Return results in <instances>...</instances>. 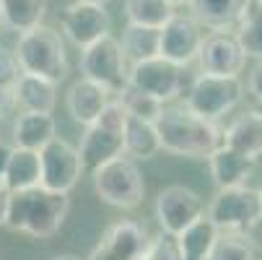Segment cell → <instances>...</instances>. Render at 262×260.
Instances as JSON below:
<instances>
[{
	"label": "cell",
	"instance_id": "6da1fadb",
	"mask_svg": "<svg viewBox=\"0 0 262 260\" xmlns=\"http://www.w3.org/2000/svg\"><path fill=\"white\" fill-rule=\"evenodd\" d=\"M154 125L161 148L179 156L208 159L213 151H218L223 146V130L215 123L192 115L190 109H177V107L164 109Z\"/></svg>",
	"mask_w": 262,
	"mask_h": 260
},
{
	"label": "cell",
	"instance_id": "7a4b0ae2",
	"mask_svg": "<svg viewBox=\"0 0 262 260\" xmlns=\"http://www.w3.org/2000/svg\"><path fill=\"white\" fill-rule=\"evenodd\" d=\"M68 211H70V198L65 193H52L39 185V188L11 195L6 227L45 239L60 232Z\"/></svg>",
	"mask_w": 262,
	"mask_h": 260
},
{
	"label": "cell",
	"instance_id": "3957f363",
	"mask_svg": "<svg viewBox=\"0 0 262 260\" xmlns=\"http://www.w3.org/2000/svg\"><path fill=\"white\" fill-rule=\"evenodd\" d=\"M16 60L21 65V73L29 76H39L45 81L60 84L68 76V55L60 31L52 26H36L18 36L16 45Z\"/></svg>",
	"mask_w": 262,
	"mask_h": 260
},
{
	"label": "cell",
	"instance_id": "277c9868",
	"mask_svg": "<svg viewBox=\"0 0 262 260\" xmlns=\"http://www.w3.org/2000/svg\"><path fill=\"white\" fill-rule=\"evenodd\" d=\"M127 112L120 104V99H109V104L101 109V115L94 125L86 128V135L81 141L78 156L83 169L96 172L101 164L125 156V143H122V130H125Z\"/></svg>",
	"mask_w": 262,
	"mask_h": 260
},
{
	"label": "cell",
	"instance_id": "5b68a950",
	"mask_svg": "<svg viewBox=\"0 0 262 260\" xmlns=\"http://www.w3.org/2000/svg\"><path fill=\"white\" fill-rule=\"evenodd\" d=\"M94 188L104 203L115 206V208H125V211L138 208L145 195L143 174L135 167V162L127 156H117V159L101 164L94 172Z\"/></svg>",
	"mask_w": 262,
	"mask_h": 260
},
{
	"label": "cell",
	"instance_id": "8992f818",
	"mask_svg": "<svg viewBox=\"0 0 262 260\" xmlns=\"http://www.w3.org/2000/svg\"><path fill=\"white\" fill-rule=\"evenodd\" d=\"M208 218L218 232H249L262 221V198L254 188H226L210 201Z\"/></svg>",
	"mask_w": 262,
	"mask_h": 260
},
{
	"label": "cell",
	"instance_id": "52a82bcc",
	"mask_svg": "<svg viewBox=\"0 0 262 260\" xmlns=\"http://www.w3.org/2000/svg\"><path fill=\"white\" fill-rule=\"evenodd\" d=\"M242 96H244L242 78H223V76L200 73L192 81L190 91H187V109L203 120L215 123L218 117L231 112L242 102Z\"/></svg>",
	"mask_w": 262,
	"mask_h": 260
},
{
	"label": "cell",
	"instance_id": "ba28073f",
	"mask_svg": "<svg viewBox=\"0 0 262 260\" xmlns=\"http://www.w3.org/2000/svg\"><path fill=\"white\" fill-rule=\"evenodd\" d=\"M81 70L83 78L99 84L109 94H120L127 86V60L120 50V42L112 34L101 36L99 42L83 50L81 55Z\"/></svg>",
	"mask_w": 262,
	"mask_h": 260
},
{
	"label": "cell",
	"instance_id": "9c48e42d",
	"mask_svg": "<svg viewBox=\"0 0 262 260\" xmlns=\"http://www.w3.org/2000/svg\"><path fill=\"white\" fill-rule=\"evenodd\" d=\"M127 86L151 94L159 102H171L184 89V68L174 65L164 57H151L130 65L127 70Z\"/></svg>",
	"mask_w": 262,
	"mask_h": 260
},
{
	"label": "cell",
	"instance_id": "30bf717a",
	"mask_svg": "<svg viewBox=\"0 0 262 260\" xmlns=\"http://www.w3.org/2000/svg\"><path fill=\"white\" fill-rule=\"evenodd\" d=\"M39 164H42V188L52 193H70L78 185L83 174V164L78 156V148H73L62 138H52L42 151H39Z\"/></svg>",
	"mask_w": 262,
	"mask_h": 260
},
{
	"label": "cell",
	"instance_id": "8fae6325",
	"mask_svg": "<svg viewBox=\"0 0 262 260\" xmlns=\"http://www.w3.org/2000/svg\"><path fill=\"white\" fill-rule=\"evenodd\" d=\"M203 39H205L203 26L192 16L174 13L159 29V57L184 68V65H190L192 60H198Z\"/></svg>",
	"mask_w": 262,
	"mask_h": 260
},
{
	"label": "cell",
	"instance_id": "7c38bea8",
	"mask_svg": "<svg viewBox=\"0 0 262 260\" xmlns=\"http://www.w3.org/2000/svg\"><path fill=\"white\" fill-rule=\"evenodd\" d=\"M203 216V201L195 190L184 185H169L156 198V218L161 232L179 237L187 227H192Z\"/></svg>",
	"mask_w": 262,
	"mask_h": 260
},
{
	"label": "cell",
	"instance_id": "4fadbf2b",
	"mask_svg": "<svg viewBox=\"0 0 262 260\" xmlns=\"http://www.w3.org/2000/svg\"><path fill=\"white\" fill-rule=\"evenodd\" d=\"M200 70L208 76H223V78H239V73L247 65V55L242 52L239 42L234 34L226 31H215L210 36H205L200 52Z\"/></svg>",
	"mask_w": 262,
	"mask_h": 260
},
{
	"label": "cell",
	"instance_id": "5bb4252c",
	"mask_svg": "<svg viewBox=\"0 0 262 260\" xmlns=\"http://www.w3.org/2000/svg\"><path fill=\"white\" fill-rule=\"evenodd\" d=\"M109 26H112V18L104 6H91V3L76 0L62 13V34L81 50L91 47L101 36H106Z\"/></svg>",
	"mask_w": 262,
	"mask_h": 260
},
{
	"label": "cell",
	"instance_id": "9a60e30c",
	"mask_svg": "<svg viewBox=\"0 0 262 260\" xmlns=\"http://www.w3.org/2000/svg\"><path fill=\"white\" fill-rule=\"evenodd\" d=\"M145 245V227H140L138 221H117L106 229L89 260H140Z\"/></svg>",
	"mask_w": 262,
	"mask_h": 260
},
{
	"label": "cell",
	"instance_id": "2e32d148",
	"mask_svg": "<svg viewBox=\"0 0 262 260\" xmlns=\"http://www.w3.org/2000/svg\"><path fill=\"white\" fill-rule=\"evenodd\" d=\"M208 162H210V177L218 190L247 185V179L252 177V172L257 167V159H249L229 146H221L218 151H213L208 156Z\"/></svg>",
	"mask_w": 262,
	"mask_h": 260
},
{
	"label": "cell",
	"instance_id": "e0dca14e",
	"mask_svg": "<svg viewBox=\"0 0 262 260\" xmlns=\"http://www.w3.org/2000/svg\"><path fill=\"white\" fill-rule=\"evenodd\" d=\"M109 104V91L101 89L99 84L81 78L70 86L68 91V112L78 125H94L101 115V109Z\"/></svg>",
	"mask_w": 262,
	"mask_h": 260
},
{
	"label": "cell",
	"instance_id": "ac0fdd59",
	"mask_svg": "<svg viewBox=\"0 0 262 260\" xmlns=\"http://www.w3.org/2000/svg\"><path fill=\"white\" fill-rule=\"evenodd\" d=\"M252 0H190L192 18L213 31H226L239 24Z\"/></svg>",
	"mask_w": 262,
	"mask_h": 260
},
{
	"label": "cell",
	"instance_id": "d6986e66",
	"mask_svg": "<svg viewBox=\"0 0 262 260\" xmlns=\"http://www.w3.org/2000/svg\"><path fill=\"white\" fill-rule=\"evenodd\" d=\"M13 94H16V107H21V112H45V115H52L55 102H57V84L45 81L39 76L21 73V78L13 86Z\"/></svg>",
	"mask_w": 262,
	"mask_h": 260
},
{
	"label": "cell",
	"instance_id": "ffe728a7",
	"mask_svg": "<svg viewBox=\"0 0 262 260\" xmlns=\"http://www.w3.org/2000/svg\"><path fill=\"white\" fill-rule=\"evenodd\" d=\"M52 138H57V125H55V117L45 115V112H21L13 125L16 148L42 151Z\"/></svg>",
	"mask_w": 262,
	"mask_h": 260
},
{
	"label": "cell",
	"instance_id": "44dd1931",
	"mask_svg": "<svg viewBox=\"0 0 262 260\" xmlns=\"http://www.w3.org/2000/svg\"><path fill=\"white\" fill-rule=\"evenodd\" d=\"M39 182H42L39 151H29V148H16L13 146L8 167H6L3 185H6L11 193H21V190L39 188Z\"/></svg>",
	"mask_w": 262,
	"mask_h": 260
},
{
	"label": "cell",
	"instance_id": "7402d4cb",
	"mask_svg": "<svg viewBox=\"0 0 262 260\" xmlns=\"http://www.w3.org/2000/svg\"><path fill=\"white\" fill-rule=\"evenodd\" d=\"M223 146L234 148V151L259 159L262 156V123L257 120L254 109L247 115H239L226 130H223Z\"/></svg>",
	"mask_w": 262,
	"mask_h": 260
},
{
	"label": "cell",
	"instance_id": "603a6c76",
	"mask_svg": "<svg viewBox=\"0 0 262 260\" xmlns=\"http://www.w3.org/2000/svg\"><path fill=\"white\" fill-rule=\"evenodd\" d=\"M0 13H3V26L26 34L42 26L47 16V0H0Z\"/></svg>",
	"mask_w": 262,
	"mask_h": 260
},
{
	"label": "cell",
	"instance_id": "cb8c5ba5",
	"mask_svg": "<svg viewBox=\"0 0 262 260\" xmlns=\"http://www.w3.org/2000/svg\"><path fill=\"white\" fill-rule=\"evenodd\" d=\"M122 143H125V156L127 159H154L161 151V141H159L156 125L135 120V117L125 120Z\"/></svg>",
	"mask_w": 262,
	"mask_h": 260
},
{
	"label": "cell",
	"instance_id": "d4e9b609",
	"mask_svg": "<svg viewBox=\"0 0 262 260\" xmlns=\"http://www.w3.org/2000/svg\"><path fill=\"white\" fill-rule=\"evenodd\" d=\"M218 229L210 224L208 216H200L192 227H187L177 239L182 250V260H210L213 245L218 239Z\"/></svg>",
	"mask_w": 262,
	"mask_h": 260
},
{
	"label": "cell",
	"instance_id": "484cf974",
	"mask_svg": "<svg viewBox=\"0 0 262 260\" xmlns=\"http://www.w3.org/2000/svg\"><path fill=\"white\" fill-rule=\"evenodd\" d=\"M117 42H120V50L130 65L159 57V29L127 24L122 31V39H117Z\"/></svg>",
	"mask_w": 262,
	"mask_h": 260
},
{
	"label": "cell",
	"instance_id": "4316f807",
	"mask_svg": "<svg viewBox=\"0 0 262 260\" xmlns=\"http://www.w3.org/2000/svg\"><path fill=\"white\" fill-rule=\"evenodd\" d=\"M210 260H262V247L249 237V232H221Z\"/></svg>",
	"mask_w": 262,
	"mask_h": 260
},
{
	"label": "cell",
	"instance_id": "83f0119b",
	"mask_svg": "<svg viewBox=\"0 0 262 260\" xmlns=\"http://www.w3.org/2000/svg\"><path fill=\"white\" fill-rule=\"evenodd\" d=\"M174 13L177 11L169 0H125L127 24H135V26L161 29Z\"/></svg>",
	"mask_w": 262,
	"mask_h": 260
},
{
	"label": "cell",
	"instance_id": "f1b7e54d",
	"mask_svg": "<svg viewBox=\"0 0 262 260\" xmlns=\"http://www.w3.org/2000/svg\"><path fill=\"white\" fill-rule=\"evenodd\" d=\"M236 42L247 57H259L262 60V6L252 0L249 8L236 24Z\"/></svg>",
	"mask_w": 262,
	"mask_h": 260
},
{
	"label": "cell",
	"instance_id": "f546056e",
	"mask_svg": "<svg viewBox=\"0 0 262 260\" xmlns=\"http://www.w3.org/2000/svg\"><path fill=\"white\" fill-rule=\"evenodd\" d=\"M120 104L125 107L127 117H135V120H143V123H156L164 112V102H159L156 96L151 94H143L133 86H125L120 91Z\"/></svg>",
	"mask_w": 262,
	"mask_h": 260
},
{
	"label": "cell",
	"instance_id": "4dcf8cb0",
	"mask_svg": "<svg viewBox=\"0 0 262 260\" xmlns=\"http://www.w3.org/2000/svg\"><path fill=\"white\" fill-rule=\"evenodd\" d=\"M140 260H182V250H179V239L174 234H156L154 239H148L145 252Z\"/></svg>",
	"mask_w": 262,
	"mask_h": 260
},
{
	"label": "cell",
	"instance_id": "1f68e13d",
	"mask_svg": "<svg viewBox=\"0 0 262 260\" xmlns=\"http://www.w3.org/2000/svg\"><path fill=\"white\" fill-rule=\"evenodd\" d=\"M21 78V65L16 60V52L8 47H0V86H16Z\"/></svg>",
	"mask_w": 262,
	"mask_h": 260
},
{
	"label": "cell",
	"instance_id": "d6a6232c",
	"mask_svg": "<svg viewBox=\"0 0 262 260\" xmlns=\"http://www.w3.org/2000/svg\"><path fill=\"white\" fill-rule=\"evenodd\" d=\"M16 112V94L11 86H0V120H6Z\"/></svg>",
	"mask_w": 262,
	"mask_h": 260
},
{
	"label": "cell",
	"instance_id": "836d02e7",
	"mask_svg": "<svg viewBox=\"0 0 262 260\" xmlns=\"http://www.w3.org/2000/svg\"><path fill=\"white\" fill-rule=\"evenodd\" d=\"M249 94L257 99V102H262V60L252 68V73H249Z\"/></svg>",
	"mask_w": 262,
	"mask_h": 260
},
{
	"label": "cell",
	"instance_id": "e575fe53",
	"mask_svg": "<svg viewBox=\"0 0 262 260\" xmlns=\"http://www.w3.org/2000/svg\"><path fill=\"white\" fill-rule=\"evenodd\" d=\"M11 190L0 182V227H6V218H8V206H11Z\"/></svg>",
	"mask_w": 262,
	"mask_h": 260
},
{
	"label": "cell",
	"instance_id": "d590c367",
	"mask_svg": "<svg viewBox=\"0 0 262 260\" xmlns=\"http://www.w3.org/2000/svg\"><path fill=\"white\" fill-rule=\"evenodd\" d=\"M11 151H13V146H8V143L0 141V182H3V177H6V167H8Z\"/></svg>",
	"mask_w": 262,
	"mask_h": 260
},
{
	"label": "cell",
	"instance_id": "8d00e7d4",
	"mask_svg": "<svg viewBox=\"0 0 262 260\" xmlns=\"http://www.w3.org/2000/svg\"><path fill=\"white\" fill-rule=\"evenodd\" d=\"M55 260H81V257H78V255H70V252H68V255H57Z\"/></svg>",
	"mask_w": 262,
	"mask_h": 260
},
{
	"label": "cell",
	"instance_id": "74e56055",
	"mask_svg": "<svg viewBox=\"0 0 262 260\" xmlns=\"http://www.w3.org/2000/svg\"><path fill=\"white\" fill-rule=\"evenodd\" d=\"M81 3H91V6H106L109 0H81Z\"/></svg>",
	"mask_w": 262,
	"mask_h": 260
},
{
	"label": "cell",
	"instance_id": "f35d334b",
	"mask_svg": "<svg viewBox=\"0 0 262 260\" xmlns=\"http://www.w3.org/2000/svg\"><path fill=\"white\" fill-rule=\"evenodd\" d=\"M254 115H257V120L262 123V102H257V109H254Z\"/></svg>",
	"mask_w": 262,
	"mask_h": 260
},
{
	"label": "cell",
	"instance_id": "ab89813d",
	"mask_svg": "<svg viewBox=\"0 0 262 260\" xmlns=\"http://www.w3.org/2000/svg\"><path fill=\"white\" fill-rule=\"evenodd\" d=\"M169 3L177 8V6H187V3H190V0H169Z\"/></svg>",
	"mask_w": 262,
	"mask_h": 260
},
{
	"label": "cell",
	"instance_id": "60d3db41",
	"mask_svg": "<svg viewBox=\"0 0 262 260\" xmlns=\"http://www.w3.org/2000/svg\"><path fill=\"white\" fill-rule=\"evenodd\" d=\"M257 193H259V198H262V185H259V190H257Z\"/></svg>",
	"mask_w": 262,
	"mask_h": 260
},
{
	"label": "cell",
	"instance_id": "b9f144b4",
	"mask_svg": "<svg viewBox=\"0 0 262 260\" xmlns=\"http://www.w3.org/2000/svg\"><path fill=\"white\" fill-rule=\"evenodd\" d=\"M0 26H3V13H0Z\"/></svg>",
	"mask_w": 262,
	"mask_h": 260
},
{
	"label": "cell",
	"instance_id": "7bdbcfd3",
	"mask_svg": "<svg viewBox=\"0 0 262 260\" xmlns=\"http://www.w3.org/2000/svg\"><path fill=\"white\" fill-rule=\"evenodd\" d=\"M257 3H259V6H262V0H257Z\"/></svg>",
	"mask_w": 262,
	"mask_h": 260
}]
</instances>
